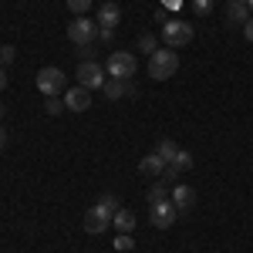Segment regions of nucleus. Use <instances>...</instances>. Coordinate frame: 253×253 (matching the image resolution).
<instances>
[{
  "mask_svg": "<svg viewBox=\"0 0 253 253\" xmlns=\"http://www.w3.org/2000/svg\"><path fill=\"white\" fill-rule=\"evenodd\" d=\"M172 206L179 210V213H186V210H193L196 206V189L193 186H172Z\"/></svg>",
  "mask_w": 253,
  "mask_h": 253,
  "instance_id": "f8f14e48",
  "label": "nucleus"
},
{
  "mask_svg": "<svg viewBox=\"0 0 253 253\" xmlns=\"http://www.w3.org/2000/svg\"><path fill=\"white\" fill-rule=\"evenodd\" d=\"M3 149H7V128L0 125V152H3Z\"/></svg>",
  "mask_w": 253,
  "mask_h": 253,
  "instance_id": "7c9ffc66",
  "label": "nucleus"
},
{
  "mask_svg": "<svg viewBox=\"0 0 253 253\" xmlns=\"http://www.w3.org/2000/svg\"><path fill=\"white\" fill-rule=\"evenodd\" d=\"M162 199H169V186H166V182H156V186L145 193V203L156 206V203H162Z\"/></svg>",
  "mask_w": 253,
  "mask_h": 253,
  "instance_id": "dca6fc26",
  "label": "nucleus"
},
{
  "mask_svg": "<svg viewBox=\"0 0 253 253\" xmlns=\"http://www.w3.org/2000/svg\"><path fill=\"white\" fill-rule=\"evenodd\" d=\"M3 115H7V105H3V101H0V118H3Z\"/></svg>",
  "mask_w": 253,
  "mask_h": 253,
  "instance_id": "473e14b6",
  "label": "nucleus"
},
{
  "mask_svg": "<svg viewBox=\"0 0 253 253\" xmlns=\"http://www.w3.org/2000/svg\"><path fill=\"white\" fill-rule=\"evenodd\" d=\"M250 3L247 0H226V24L230 27H243L247 20H250Z\"/></svg>",
  "mask_w": 253,
  "mask_h": 253,
  "instance_id": "9d476101",
  "label": "nucleus"
},
{
  "mask_svg": "<svg viewBox=\"0 0 253 253\" xmlns=\"http://www.w3.org/2000/svg\"><path fill=\"white\" fill-rule=\"evenodd\" d=\"M64 105H68V112H88V108H91V91L81 88V84H75V88L64 91Z\"/></svg>",
  "mask_w": 253,
  "mask_h": 253,
  "instance_id": "1a4fd4ad",
  "label": "nucleus"
},
{
  "mask_svg": "<svg viewBox=\"0 0 253 253\" xmlns=\"http://www.w3.org/2000/svg\"><path fill=\"white\" fill-rule=\"evenodd\" d=\"M162 41H166V47H186L189 41H193V24L189 20H166L162 24Z\"/></svg>",
  "mask_w": 253,
  "mask_h": 253,
  "instance_id": "20e7f679",
  "label": "nucleus"
},
{
  "mask_svg": "<svg viewBox=\"0 0 253 253\" xmlns=\"http://www.w3.org/2000/svg\"><path fill=\"white\" fill-rule=\"evenodd\" d=\"M135 213H132V210H125V206H122V210H118L115 216H112V226H115L118 233H132V230H135Z\"/></svg>",
  "mask_w": 253,
  "mask_h": 253,
  "instance_id": "4468645a",
  "label": "nucleus"
},
{
  "mask_svg": "<svg viewBox=\"0 0 253 253\" xmlns=\"http://www.w3.org/2000/svg\"><path fill=\"white\" fill-rule=\"evenodd\" d=\"M172 166L179 172H186V169H193V152H186V149H179V156L172 159Z\"/></svg>",
  "mask_w": 253,
  "mask_h": 253,
  "instance_id": "a211bd4d",
  "label": "nucleus"
},
{
  "mask_svg": "<svg viewBox=\"0 0 253 253\" xmlns=\"http://www.w3.org/2000/svg\"><path fill=\"white\" fill-rule=\"evenodd\" d=\"M105 68L98 64V61H81L78 64V71H75V78H78L81 88H88V91H95V88H101L105 84Z\"/></svg>",
  "mask_w": 253,
  "mask_h": 253,
  "instance_id": "423d86ee",
  "label": "nucleus"
},
{
  "mask_svg": "<svg viewBox=\"0 0 253 253\" xmlns=\"http://www.w3.org/2000/svg\"><path fill=\"white\" fill-rule=\"evenodd\" d=\"M95 20H98V27H112V31H115L118 20H122V10H118V3H115V0H105V3L98 7Z\"/></svg>",
  "mask_w": 253,
  "mask_h": 253,
  "instance_id": "9b49d317",
  "label": "nucleus"
},
{
  "mask_svg": "<svg viewBox=\"0 0 253 253\" xmlns=\"http://www.w3.org/2000/svg\"><path fill=\"white\" fill-rule=\"evenodd\" d=\"M105 71L108 78H118V81H132V75L138 71V61L132 51H112L108 61H105Z\"/></svg>",
  "mask_w": 253,
  "mask_h": 253,
  "instance_id": "f03ea898",
  "label": "nucleus"
},
{
  "mask_svg": "<svg viewBox=\"0 0 253 253\" xmlns=\"http://www.w3.org/2000/svg\"><path fill=\"white\" fill-rule=\"evenodd\" d=\"M101 95L108 98V101H122V98H125V81L105 78V84H101Z\"/></svg>",
  "mask_w": 253,
  "mask_h": 253,
  "instance_id": "2eb2a0df",
  "label": "nucleus"
},
{
  "mask_svg": "<svg viewBox=\"0 0 253 253\" xmlns=\"http://www.w3.org/2000/svg\"><path fill=\"white\" fill-rule=\"evenodd\" d=\"M44 108H47V115H61V108H68V105L54 95V98H47V101H44Z\"/></svg>",
  "mask_w": 253,
  "mask_h": 253,
  "instance_id": "b1692460",
  "label": "nucleus"
},
{
  "mask_svg": "<svg viewBox=\"0 0 253 253\" xmlns=\"http://www.w3.org/2000/svg\"><path fill=\"white\" fill-rule=\"evenodd\" d=\"M7 88V68H0V91Z\"/></svg>",
  "mask_w": 253,
  "mask_h": 253,
  "instance_id": "2f4dec72",
  "label": "nucleus"
},
{
  "mask_svg": "<svg viewBox=\"0 0 253 253\" xmlns=\"http://www.w3.org/2000/svg\"><path fill=\"white\" fill-rule=\"evenodd\" d=\"M115 250L118 253H132V250H135V240H132L128 233H118L115 236Z\"/></svg>",
  "mask_w": 253,
  "mask_h": 253,
  "instance_id": "6ab92c4d",
  "label": "nucleus"
},
{
  "mask_svg": "<svg viewBox=\"0 0 253 253\" xmlns=\"http://www.w3.org/2000/svg\"><path fill=\"white\" fill-rule=\"evenodd\" d=\"M64 78H68V75H64L61 68H54V64H51V68H41L38 71V91L44 98L61 95V91H64Z\"/></svg>",
  "mask_w": 253,
  "mask_h": 253,
  "instance_id": "39448f33",
  "label": "nucleus"
},
{
  "mask_svg": "<svg viewBox=\"0 0 253 253\" xmlns=\"http://www.w3.org/2000/svg\"><path fill=\"white\" fill-rule=\"evenodd\" d=\"M247 3H250V14H253V0H247Z\"/></svg>",
  "mask_w": 253,
  "mask_h": 253,
  "instance_id": "72a5a7b5",
  "label": "nucleus"
},
{
  "mask_svg": "<svg viewBox=\"0 0 253 253\" xmlns=\"http://www.w3.org/2000/svg\"><path fill=\"white\" fill-rule=\"evenodd\" d=\"M166 166H169V162H166V159L159 156V152H149V156H145L142 162H138V172H142V175H152V179H159Z\"/></svg>",
  "mask_w": 253,
  "mask_h": 253,
  "instance_id": "ddd939ff",
  "label": "nucleus"
},
{
  "mask_svg": "<svg viewBox=\"0 0 253 253\" xmlns=\"http://www.w3.org/2000/svg\"><path fill=\"white\" fill-rule=\"evenodd\" d=\"M112 216H115V213H108V210H105L101 203H95V206H91V210L84 213V230H88L91 236L105 233V230L112 226Z\"/></svg>",
  "mask_w": 253,
  "mask_h": 253,
  "instance_id": "6e6552de",
  "label": "nucleus"
},
{
  "mask_svg": "<svg viewBox=\"0 0 253 253\" xmlns=\"http://www.w3.org/2000/svg\"><path fill=\"white\" fill-rule=\"evenodd\" d=\"M138 95V88H135V81H125V98H135Z\"/></svg>",
  "mask_w": 253,
  "mask_h": 253,
  "instance_id": "c756f323",
  "label": "nucleus"
},
{
  "mask_svg": "<svg viewBox=\"0 0 253 253\" xmlns=\"http://www.w3.org/2000/svg\"><path fill=\"white\" fill-rule=\"evenodd\" d=\"M193 10L199 17H206V14H213V0H193Z\"/></svg>",
  "mask_w": 253,
  "mask_h": 253,
  "instance_id": "a878e982",
  "label": "nucleus"
},
{
  "mask_svg": "<svg viewBox=\"0 0 253 253\" xmlns=\"http://www.w3.org/2000/svg\"><path fill=\"white\" fill-rule=\"evenodd\" d=\"M81 61H95V44H88V47H78Z\"/></svg>",
  "mask_w": 253,
  "mask_h": 253,
  "instance_id": "cd10ccee",
  "label": "nucleus"
},
{
  "mask_svg": "<svg viewBox=\"0 0 253 253\" xmlns=\"http://www.w3.org/2000/svg\"><path fill=\"white\" fill-rule=\"evenodd\" d=\"M115 41V31L112 27H98V44H112Z\"/></svg>",
  "mask_w": 253,
  "mask_h": 253,
  "instance_id": "bb28decb",
  "label": "nucleus"
},
{
  "mask_svg": "<svg viewBox=\"0 0 253 253\" xmlns=\"http://www.w3.org/2000/svg\"><path fill=\"white\" fill-rule=\"evenodd\" d=\"M64 3H68V10H71L75 17H84V10L91 7V0H64Z\"/></svg>",
  "mask_w": 253,
  "mask_h": 253,
  "instance_id": "aec40b11",
  "label": "nucleus"
},
{
  "mask_svg": "<svg viewBox=\"0 0 253 253\" xmlns=\"http://www.w3.org/2000/svg\"><path fill=\"white\" fill-rule=\"evenodd\" d=\"M179 71V58L172 47H159L156 54H149V75L156 81H169Z\"/></svg>",
  "mask_w": 253,
  "mask_h": 253,
  "instance_id": "f257e3e1",
  "label": "nucleus"
},
{
  "mask_svg": "<svg viewBox=\"0 0 253 253\" xmlns=\"http://www.w3.org/2000/svg\"><path fill=\"white\" fill-rule=\"evenodd\" d=\"M138 51H142V54H156V51H159L156 38H152V34H142V38H138Z\"/></svg>",
  "mask_w": 253,
  "mask_h": 253,
  "instance_id": "412c9836",
  "label": "nucleus"
},
{
  "mask_svg": "<svg viewBox=\"0 0 253 253\" xmlns=\"http://www.w3.org/2000/svg\"><path fill=\"white\" fill-rule=\"evenodd\" d=\"M179 175H182V172H179V169H175L172 162H169V166L162 169V175H159V182H166V186H172V182L179 179Z\"/></svg>",
  "mask_w": 253,
  "mask_h": 253,
  "instance_id": "4be33fe9",
  "label": "nucleus"
},
{
  "mask_svg": "<svg viewBox=\"0 0 253 253\" xmlns=\"http://www.w3.org/2000/svg\"><path fill=\"white\" fill-rule=\"evenodd\" d=\"M14 58H17V51H14L10 44H3V47H0V68H10Z\"/></svg>",
  "mask_w": 253,
  "mask_h": 253,
  "instance_id": "5701e85b",
  "label": "nucleus"
},
{
  "mask_svg": "<svg viewBox=\"0 0 253 253\" xmlns=\"http://www.w3.org/2000/svg\"><path fill=\"white\" fill-rule=\"evenodd\" d=\"M243 38H247V41H250V44H253V17L247 20V24H243Z\"/></svg>",
  "mask_w": 253,
  "mask_h": 253,
  "instance_id": "c85d7f7f",
  "label": "nucleus"
},
{
  "mask_svg": "<svg viewBox=\"0 0 253 253\" xmlns=\"http://www.w3.org/2000/svg\"><path fill=\"white\" fill-rule=\"evenodd\" d=\"M98 203H101V206H105L108 213H118V210H122V203H118V199H115V196H112V193H105V196H101V199H98Z\"/></svg>",
  "mask_w": 253,
  "mask_h": 253,
  "instance_id": "393cba45",
  "label": "nucleus"
},
{
  "mask_svg": "<svg viewBox=\"0 0 253 253\" xmlns=\"http://www.w3.org/2000/svg\"><path fill=\"white\" fill-rule=\"evenodd\" d=\"M156 152H159V156H162V159H166V162H172V159L179 156V145H175L172 138H162V142H159V145H156Z\"/></svg>",
  "mask_w": 253,
  "mask_h": 253,
  "instance_id": "f3484780",
  "label": "nucleus"
},
{
  "mask_svg": "<svg viewBox=\"0 0 253 253\" xmlns=\"http://www.w3.org/2000/svg\"><path fill=\"white\" fill-rule=\"evenodd\" d=\"M68 41L75 47H88L98 41V20H88V17H75L68 24Z\"/></svg>",
  "mask_w": 253,
  "mask_h": 253,
  "instance_id": "7ed1b4c3",
  "label": "nucleus"
},
{
  "mask_svg": "<svg viewBox=\"0 0 253 253\" xmlns=\"http://www.w3.org/2000/svg\"><path fill=\"white\" fill-rule=\"evenodd\" d=\"M175 216H179V210L172 206V199H162L156 206H149V223H152L156 230H169L175 223Z\"/></svg>",
  "mask_w": 253,
  "mask_h": 253,
  "instance_id": "0eeeda50",
  "label": "nucleus"
}]
</instances>
